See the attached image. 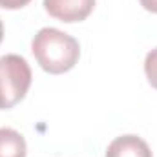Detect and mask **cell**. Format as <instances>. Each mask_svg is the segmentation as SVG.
Segmentation results:
<instances>
[{"label": "cell", "instance_id": "1", "mask_svg": "<svg viewBox=\"0 0 157 157\" xmlns=\"http://www.w3.org/2000/svg\"><path fill=\"white\" fill-rule=\"evenodd\" d=\"M31 51L40 68L53 75L70 71L80 57L77 40L55 28H42L31 42Z\"/></svg>", "mask_w": 157, "mask_h": 157}, {"label": "cell", "instance_id": "2", "mask_svg": "<svg viewBox=\"0 0 157 157\" xmlns=\"http://www.w3.org/2000/svg\"><path fill=\"white\" fill-rule=\"evenodd\" d=\"M31 86V68L20 55L0 57V110L18 104Z\"/></svg>", "mask_w": 157, "mask_h": 157}, {"label": "cell", "instance_id": "3", "mask_svg": "<svg viewBox=\"0 0 157 157\" xmlns=\"http://www.w3.org/2000/svg\"><path fill=\"white\" fill-rule=\"evenodd\" d=\"M46 11L62 22H80L90 17L95 0H44Z\"/></svg>", "mask_w": 157, "mask_h": 157}, {"label": "cell", "instance_id": "4", "mask_svg": "<svg viewBox=\"0 0 157 157\" xmlns=\"http://www.w3.org/2000/svg\"><path fill=\"white\" fill-rule=\"evenodd\" d=\"M106 157H152V150L137 135H121L110 143Z\"/></svg>", "mask_w": 157, "mask_h": 157}, {"label": "cell", "instance_id": "5", "mask_svg": "<svg viewBox=\"0 0 157 157\" xmlns=\"http://www.w3.org/2000/svg\"><path fill=\"white\" fill-rule=\"evenodd\" d=\"M26 139L13 128H0V157H26Z\"/></svg>", "mask_w": 157, "mask_h": 157}, {"label": "cell", "instance_id": "6", "mask_svg": "<svg viewBox=\"0 0 157 157\" xmlns=\"http://www.w3.org/2000/svg\"><path fill=\"white\" fill-rule=\"evenodd\" d=\"M144 73L148 77V82L157 90V48L152 49L144 59Z\"/></svg>", "mask_w": 157, "mask_h": 157}, {"label": "cell", "instance_id": "7", "mask_svg": "<svg viewBox=\"0 0 157 157\" xmlns=\"http://www.w3.org/2000/svg\"><path fill=\"white\" fill-rule=\"evenodd\" d=\"M31 0H0V7L4 9H20L24 6H28Z\"/></svg>", "mask_w": 157, "mask_h": 157}, {"label": "cell", "instance_id": "8", "mask_svg": "<svg viewBox=\"0 0 157 157\" xmlns=\"http://www.w3.org/2000/svg\"><path fill=\"white\" fill-rule=\"evenodd\" d=\"M141 6L146 9V11H152V13H157V0H139Z\"/></svg>", "mask_w": 157, "mask_h": 157}, {"label": "cell", "instance_id": "9", "mask_svg": "<svg viewBox=\"0 0 157 157\" xmlns=\"http://www.w3.org/2000/svg\"><path fill=\"white\" fill-rule=\"evenodd\" d=\"M4 39V26H2V20H0V42Z\"/></svg>", "mask_w": 157, "mask_h": 157}]
</instances>
